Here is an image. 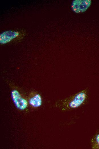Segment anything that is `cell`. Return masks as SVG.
I'll use <instances>...</instances> for the list:
<instances>
[{"label":"cell","mask_w":99,"mask_h":149,"mask_svg":"<svg viewBox=\"0 0 99 149\" xmlns=\"http://www.w3.org/2000/svg\"><path fill=\"white\" fill-rule=\"evenodd\" d=\"M87 97L86 91L83 90L68 98L59 102L57 104V106L63 110L76 109L84 103Z\"/></svg>","instance_id":"1"},{"label":"cell","mask_w":99,"mask_h":149,"mask_svg":"<svg viewBox=\"0 0 99 149\" xmlns=\"http://www.w3.org/2000/svg\"><path fill=\"white\" fill-rule=\"evenodd\" d=\"M12 100L16 107L21 110L25 109L28 105V101L16 89L13 90L11 92Z\"/></svg>","instance_id":"2"},{"label":"cell","mask_w":99,"mask_h":149,"mask_svg":"<svg viewBox=\"0 0 99 149\" xmlns=\"http://www.w3.org/2000/svg\"><path fill=\"white\" fill-rule=\"evenodd\" d=\"M91 3V0H75L72 2L71 7L76 13H82L87 10Z\"/></svg>","instance_id":"3"},{"label":"cell","mask_w":99,"mask_h":149,"mask_svg":"<svg viewBox=\"0 0 99 149\" xmlns=\"http://www.w3.org/2000/svg\"><path fill=\"white\" fill-rule=\"evenodd\" d=\"M28 101L30 105L34 107H40L42 103L40 95L38 93L34 92H32L30 94Z\"/></svg>","instance_id":"4"},{"label":"cell","mask_w":99,"mask_h":149,"mask_svg":"<svg viewBox=\"0 0 99 149\" xmlns=\"http://www.w3.org/2000/svg\"><path fill=\"white\" fill-rule=\"evenodd\" d=\"M19 34L18 32L11 31H6L0 35V43L5 44L10 42L18 36Z\"/></svg>","instance_id":"5"},{"label":"cell","mask_w":99,"mask_h":149,"mask_svg":"<svg viewBox=\"0 0 99 149\" xmlns=\"http://www.w3.org/2000/svg\"><path fill=\"white\" fill-rule=\"evenodd\" d=\"M94 148H99V134L96 136L94 141H92Z\"/></svg>","instance_id":"6"}]
</instances>
